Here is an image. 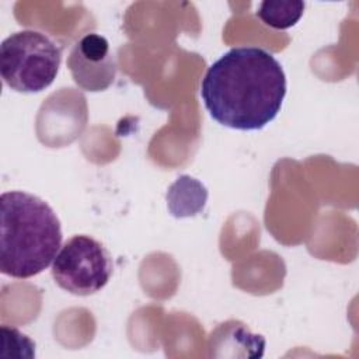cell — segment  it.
Wrapping results in <instances>:
<instances>
[{"label": "cell", "instance_id": "52a82bcc", "mask_svg": "<svg viewBox=\"0 0 359 359\" xmlns=\"http://www.w3.org/2000/svg\"><path fill=\"white\" fill-rule=\"evenodd\" d=\"M304 11V1L265 0L257 10V17L268 27L287 29L299 22Z\"/></svg>", "mask_w": 359, "mask_h": 359}, {"label": "cell", "instance_id": "7a4b0ae2", "mask_svg": "<svg viewBox=\"0 0 359 359\" xmlns=\"http://www.w3.org/2000/svg\"><path fill=\"white\" fill-rule=\"evenodd\" d=\"M0 271L28 279L45 271L62 244V227L55 210L41 198L24 191L0 196Z\"/></svg>", "mask_w": 359, "mask_h": 359}, {"label": "cell", "instance_id": "277c9868", "mask_svg": "<svg viewBox=\"0 0 359 359\" xmlns=\"http://www.w3.org/2000/svg\"><path fill=\"white\" fill-rule=\"evenodd\" d=\"M112 271L114 264L107 248L86 234L69 238L52 264L56 285L76 296L100 292L108 283Z\"/></svg>", "mask_w": 359, "mask_h": 359}, {"label": "cell", "instance_id": "8992f818", "mask_svg": "<svg viewBox=\"0 0 359 359\" xmlns=\"http://www.w3.org/2000/svg\"><path fill=\"white\" fill-rule=\"evenodd\" d=\"M167 206L175 217H189L198 215L208 199V191L202 182L189 177L181 175L167 191Z\"/></svg>", "mask_w": 359, "mask_h": 359}, {"label": "cell", "instance_id": "5b68a950", "mask_svg": "<svg viewBox=\"0 0 359 359\" xmlns=\"http://www.w3.org/2000/svg\"><path fill=\"white\" fill-rule=\"evenodd\" d=\"M67 67L74 83L91 93L107 90L116 74L109 42L95 32L86 34L76 42L67 57Z\"/></svg>", "mask_w": 359, "mask_h": 359}, {"label": "cell", "instance_id": "6da1fadb", "mask_svg": "<svg viewBox=\"0 0 359 359\" xmlns=\"http://www.w3.org/2000/svg\"><path fill=\"white\" fill-rule=\"evenodd\" d=\"M286 87L283 67L272 53L257 46H237L208 67L201 98L217 123L258 130L279 114Z\"/></svg>", "mask_w": 359, "mask_h": 359}, {"label": "cell", "instance_id": "3957f363", "mask_svg": "<svg viewBox=\"0 0 359 359\" xmlns=\"http://www.w3.org/2000/svg\"><path fill=\"white\" fill-rule=\"evenodd\" d=\"M62 49L43 32L22 29L0 45L3 81L17 93H39L56 79Z\"/></svg>", "mask_w": 359, "mask_h": 359}]
</instances>
